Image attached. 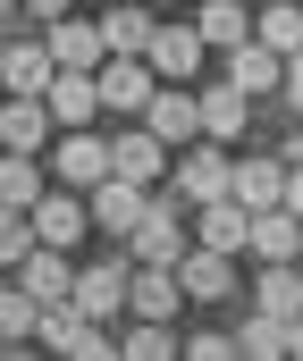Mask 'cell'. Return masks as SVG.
I'll return each instance as SVG.
<instances>
[{
  "label": "cell",
  "mask_w": 303,
  "mask_h": 361,
  "mask_svg": "<svg viewBox=\"0 0 303 361\" xmlns=\"http://www.w3.org/2000/svg\"><path fill=\"white\" fill-rule=\"evenodd\" d=\"M287 101L303 109V51H287Z\"/></svg>",
  "instance_id": "cell-29"
},
{
  "label": "cell",
  "mask_w": 303,
  "mask_h": 361,
  "mask_svg": "<svg viewBox=\"0 0 303 361\" xmlns=\"http://www.w3.org/2000/svg\"><path fill=\"white\" fill-rule=\"evenodd\" d=\"M177 277H186V294H194V302H227V294H236V252L194 244V252L177 261Z\"/></svg>",
  "instance_id": "cell-13"
},
{
  "label": "cell",
  "mask_w": 303,
  "mask_h": 361,
  "mask_svg": "<svg viewBox=\"0 0 303 361\" xmlns=\"http://www.w3.org/2000/svg\"><path fill=\"white\" fill-rule=\"evenodd\" d=\"M287 210H303V152H295V177H287Z\"/></svg>",
  "instance_id": "cell-30"
},
{
  "label": "cell",
  "mask_w": 303,
  "mask_h": 361,
  "mask_svg": "<svg viewBox=\"0 0 303 361\" xmlns=\"http://www.w3.org/2000/svg\"><path fill=\"white\" fill-rule=\"evenodd\" d=\"M51 92H8V109H0V143L8 152H42L51 143Z\"/></svg>",
  "instance_id": "cell-8"
},
{
  "label": "cell",
  "mask_w": 303,
  "mask_h": 361,
  "mask_svg": "<svg viewBox=\"0 0 303 361\" xmlns=\"http://www.w3.org/2000/svg\"><path fill=\"white\" fill-rule=\"evenodd\" d=\"M295 152H303V126H295Z\"/></svg>",
  "instance_id": "cell-32"
},
{
  "label": "cell",
  "mask_w": 303,
  "mask_h": 361,
  "mask_svg": "<svg viewBox=\"0 0 303 361\" xmlns=\"http://www.w3.org/2000/svg\"><path fill=\"white\" fill-rule=\"evenodd\" d=\"M202 42H210V51H236V42H253V17H244V8H236V0H202Z\"/></svg>",
  "instance_id": "cell-21"
},
{
  "label": "cell",
  "mask_w": 303,
  "mask_h": 361,
  "mask_svg": "<svg viewBox=\"0 0 303 361\" xmlns=\"http://www.w3.org/2000/svg\"><path fill=\"white\" fill-rule=\"evenodd\" d=\"M118 143V177H135V185H160L169 177V143L152 135V126H135V135H109Z\"/></svg>",
  "instance_id": "cell-19"
},
{
  "label": "cell",
  "mask_w": 303,
  "mask_h": 361,
  "mask_svg": "<svg viewBox=\"0 0 303 361\" xmlns=\"http://www.w3.org/2000/svg\"><path fill=\"white\" fill-rule=\"evenodd\" d=\"M295 361H303V319H295Z\"/></svg>",
  "instance_id": "cell-31"
},
{
  "label": "cell",
  "mask_w": 303,
  "mask_h": 361,
  "mask_svg": "<svg viewBox=\"0 0 303 361\" xmlns=\"http://www.w3.org/2000/svg\"><path fill=\"white\" fill-rule=\"evenodd\" d=\"M0 76H8V92H51V85H59L51 34H42V42H8V51H0Z\"/></svg>",
  "instance_id": "cell-14"
},
{
  "label": "cell",
  "mask_w": 303,
  "mask_h": 361,
  "mask_svg": "<svg viewBox=\"0 0 303 361\" xmlns=\"http://www.w3.org/2000/svg\"><path fill=\"white\" fill-rule=\"evenodd\" d=\"M0 336H8V353H25V336H42V302H34L25 286H8V302H0Z\"/></svg>",
  "instance_id": "cell-24"
},
{
  "label": "cell",
  "mask_w": 303,
  "mask_h": 361,
  "mask_svg": "<svg viewBox=\"0 0 303 361\" xmlns=\"http://www.w3.org/2000/svg\"><path fill=\"white\" fill-rule=\"evenodd\" d=\"M169 193H177V202H219V193H236V160H227V143H219V135H194V143H186V160H177V169H169Z\"/></svg>",
  "instance_id": "cell-1"
},
{
  "label": "cell",
  "mask_w": 303,
  "mask_h": 361,
  "mask_svg": "<svg viewBox=\"0 0 303 361\" xmlns=\"http://www.w3.org/2000/svg\"><path fill=\"white\" fill-rule=\"evenodd\" d=\"M51 177L76 185V193H93L101 177H118V143H109V135H93V126H68V143L51 152Z\"/></svg>",
  "instance_id": "cell-2"
},
{
  "label": "cell",
  "mask_w": 303,
  "mask_h": 361,
  "mask_svg": "<svg viewBox=\"0 0 303 361\" xmlns=\"http://www.w3.org/2000/svg\"><path fill=\"white\" fill-rule=\"evenodd\" d=\"M287 177H295V160H261L253 152V160H236V202L244 210H278L287 202Z\"/></svg>",
  "instance_id": "cell-16"
},
{
  "label": "cell",
  "mask_w": 303,
  "mask_h": 361,
  "mask_svg": "<svg viewBox=\"0 0 303 361\" xmlns=\"http://www.w3.org/2000/svg\"><path fill=\"white\" fill-rule=\"evenodd\" d=\"M135 252H109V261H93V269H76V302L93 311V319H118V311H135Z\"/></svg>",
  "instance_id": "cell-4"
},
{
  "label": "cell",
  "mask_w": 303,
  "mask_h": 361,
  "mask_svg": "<svg viewBox=\"0 0 303 361\" xmlns=\"http://www.w3.org/2000/svg\"><path fill=\"white\" fill-rule=\"evenodd\" d=\"M143 126H152V135H160L169 152H186V143L202 135V101H194L186 85H169V76H160V92L143 101Z\"/></svg>",
  "instance_id": "cell-6"
},
{
  "label": "cell",
  "mask_w": 303,
  "mask_h": 361,
  "mask_svg": "<svg viewBox=\"0 0 303 361\" xmlns=\"http://www.w3.org/2000/svg\"><path fill=\"white\" fill-rule=\"evenodd\" d=\"M101 109H109V101H101V68H59V85H51V118H59V126H93Z\"/></svg>",
  "instance_id": "cell-12"
},
{
  "label": "cell",
  "mask_w": 303,
  "mask_h": 361,
  "mask_svg": "<svg viewBox=\"0 0 303 361\" xmlns=\"http://www.w3.org/2000/svg\"><path fill=\"white\" fill-rule=\"evenodd\" d=\"M51 51H59V68H109V34H101V17H59L51 25Z\"/></svg>",
  "instance_id": "cell-18"
},
{
  "label": "cell",
  "mask_w": 303,
  "mask_h": 361,
  "mask_svg": "<svg viewBox=\"0 0 303 361\" xmlns=\"http://www.w3.org/2000/svg\"><path fill=\"white\" fill-rule=\"evenodd\" d=\"M194 294H186V277L177 269H160V261H143L135 269V319H177Z\"/></svg>",
  "instance_id": "cell-15"
},
{
  "label": "cell",
  "mask_w": 303,
  "mask_h": 361,
  "mask_svg": "<svg viewBox=\"0 0 303 361\" xmlns=\"http://www.w3.org/2000/svg\"><path fill=\"white\" fill-rule=\"evenodd\" d=\"M253 302H261V311H278V319H303V261H261Z\"/></svg>",
  "instance_id": "cell-20"
},
{
  "label": "cell",
  "mask_w": 303,
  "mask_h": 361,
  "mask_svg": "<svg viewBox=\"0 0 303 361\" xmlns=\"http://www.w3.org/2000/svg\"><path fill=\"white\" fill-rule=\"evenodd\" d=\"M202 51H210V42H202V25H152V42H143V59H152L169 85H186V76H194Z\"/></svg>",
  "instance_id": "cell-9"
},
{
  "label": "cell",
  "mask_w": 303,
  "mask_h": 361,
  "mask_svg": "<svg viewBox=\"0 0 303 361\" xmlns=\"http://www.w3.org/2000/svg\"><path fill=\"white\" fill-rule=\"evenodd\" d=\"M186 353H194V361H219V353H236V336H219V328H210V336H186Z\"/></svg>",
  "instance_id": "cell-27"
},
{
  "label": "cell",
  "mask_w": 303,
  "mask_h": 361,
  "mask_svg": "<svg viewBox=\"0 0 303 361\" xmlns=\"http://www.w3.org/2000/svg\"><path fill=\"white\" fill-rule=\"evenodd\" d=\"M42 202V169H34V152H8L0 160V210H34Z\"/></svg>",
  "instance_id": "cell-22"
},
{
  "label": "cell",
  "mask_w": 303,
  "mask_h": 361,
  "mask_svg": "<svg viewBox=\"0 0 303 361\" xmlns=\"http://www.w3.org/2000/svg\"><path fill=\"white\" fill-rule=\"evenodd\" d=\"M194 244H219V252H253V210L236 193L219 202H194Z\"/></svg>",
  "instance_id": "cell-7"
},
{
  "label": "cell",
  "mask_w": 303,
  "mask_h": 361,
  "mask_svg": "<svg viewBox=\"0 0 303 361\" xmlns=\"http://www.w3.org/2000/svg\"><path fill=\"white\" fill-rule=\"evenodd\" d=\"M25 8H34V25H59V17H68L76 0H25Z\"/></svg>",
  "instance_id": "cell-28"
},
{
  "label": "cell",
  "mask_w": 303,
  "mask_h": 361,
  "mask_svg": "<svg viewBox=\"0 0 303 361\" xmlns=\"http://www.w3.org/2000/svg\"><path fill=\"white\" fill-rule=\"evenodd\" d=\"M85 202H93V227H101V235H109V244H126V235L143 227V210H152V185H135V177H101Z\"/></svg>",
  "instance_id": "cell-5"
},
{
  "label": "cell",
  "mask_w": 303,
  "mask_h": 361,
  "mask_svg": "<svg viewBox=\"0 0 303 361\" xmlns=\"http://www.w3.org/2000/svg\"><path fill=\"white\" fill-rule=\"evenodd\" d=\"M177 210H186L177 193H169V202L152 193V210H143V227L126 235V252H135V261H160V269H177V261L194 252V235H186V219H177Z\"/></svg>",
  "instance_id": "cell-3"
},
{
  "label": "cell",
  "mask_w": 303,
  "mask_h": 361,
  "mask_svg": "<svg viewBox=\"0 0 303 361\" xmlns=\"http://www.w3.org/2000/svg\"><path fill=\"white\" fill-rule=\"evenodd\" d=\"M244 126H253V92L236 85V76H227V85H210V92H202V135H219V143H236Z\"/></svg>",
  "instance_id": "cell-17"
},
{
  "label": "cell",
  "mask_w": 303,
  "mask_h": 361,
  "mask_svg": "<svg viewBox=\"0 0 303 361\" xmlns=\"http://www.w3.org/2000/svg\"><path fill=\"white\" fill-rule=\"evenodd\" d=\"M17 286H25L34 302H76V269H68L59 244H34V252L17 261Z\"/></svg>",
  "instance_id": "cell-11"
},
{
  "label": "cell",
  "mask_w": 303,
  "mask_h": 361,
  "mask_svg": "<svg viewBox=\"0 0 303 361\" xmlns=\"http://www.w3.org/2000/svg\"><path fill=\"white\" fill-rule=\"evenodd\" d=\"M118 353H126V361H160V353H186V345H177V328H169V319H135Z\"/></svg>",
  "instance_id": "cell-26"
},
{
  "label": "cell",
  "mask_w": 303,
  "mask_h": 361,
  "mask_svg": "<svg viewBox=\"0 0 303 361\" xmlns=\"http://www.w3.org/2000/svg\"><path fill=\"white\" fill-rule=\"evenodd\" d=\"M152 25H160V17H152V8H135V0H126V8H101L109 59H118V51H143V42H152Z\"/></svg>",
  "instance_id": "cell-23"
},
{
  "label": "cell",
  "mask_w": 303,
  "mask_h": 361,
  "mask_svg": "<svg viewBox=\"0 0 303 361\" xmlns=\"http://www.w3.org/2000/svg\"><path fill=\"white\" fill-rule=\"evenodd\" d=\"M253 34L278 42V51H303V0H270V8L253 17Z\"/></svg>",
  "instance_id": "cell-25"
},
{
  "label": "cell",
  "mask_w": 303,
  "mask_h": 361,
  "mask_svg": "<svg viewBox=\"0 0 303 361\" xmlns=\"http://www.w3.org/2000/svg\"><path fill=\"white\" fill-rule=\"evenodd\" d=\"M227 76L253 92V101H261V92H287V51L253 34V42H236V51H227Z\"/></svg>",
  "instance_id": "cell-10"
}]
</instances>
